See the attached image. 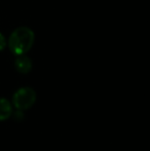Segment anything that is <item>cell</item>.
<instances>
[{
    "mask_svg": "<svg viewBox=\"0 0 150 151\" xmlns=\"http://www.w3.org/2000/svg\"><path fill=\"white\" fill-rule=\"evenodd\" d=\"M36 101V93L29 86L19 88L12 97V104L18 110H26L32 107Z\"/></svg>",
    "mask_w": 150,
    "mask_h": 151,
    "instance_id": "cell-2",
    "label": "cell"
},
{
    "mask_svg": "<svg viewBox=\"0 0 150 151\" xmlns=\"http://www.w3.org/2000/svg\"><path fill=\"white\" fill-rule=\"evenodd\" d=\"M6 45H7V41H6L3 34L0 32V52H2L6 47Z\"/></svg>",
    "mask_w": 150,
    "mask_h": 151,
    "instance_id": "cell-5",
    "label": "cell"
},
{
    "mask_svg": "<svg viewBox=\"0 0 150 151\" xmlns=\"http://www.w3.org/2000/svg\"><path fill=\"white\" fill-rule=\"evenodd\" d=\"M35 34L28 27H19L14 29L8 38L7 45L10 52L16 56L26 55L34 45Z\"/></svg>",
    "mask_w": 150,
    "mask_h": 151,
    "instance_id": "cell-1",
    "label": "cell"
},
{
    "mask_svg": "<svg viewBox=\"0 0 150 151\" xmlns=\"http://www.w3.org/2000/svg\"><path fill=\"white\" fill-rule=\"evenodd\" d=\"M32 61L28 56H26V55L17 56V59L14 61V67L18 72L22 74H27L32 70Z\"/></svg>",
    "mask_w": 150,
    "mask_h": 151,
    "instance_id": "cell-3",
    "label": "cell"
},
{
    "mask_svg": "<svg viewBox=\"0 0 150 151\" xmlns=\"http://www.w3.org/2000/svg\"><path fill=\"white\" fill-rule=\"evenodd\" d=\"M11 105L9 101L4 98H0V120H5L11 115Z\"/></svg>",
    "mask_w": 150,
    "mask_h": 151,
    "instance_id": "cell-4",
    "label": "cell"
}]
</instances>
